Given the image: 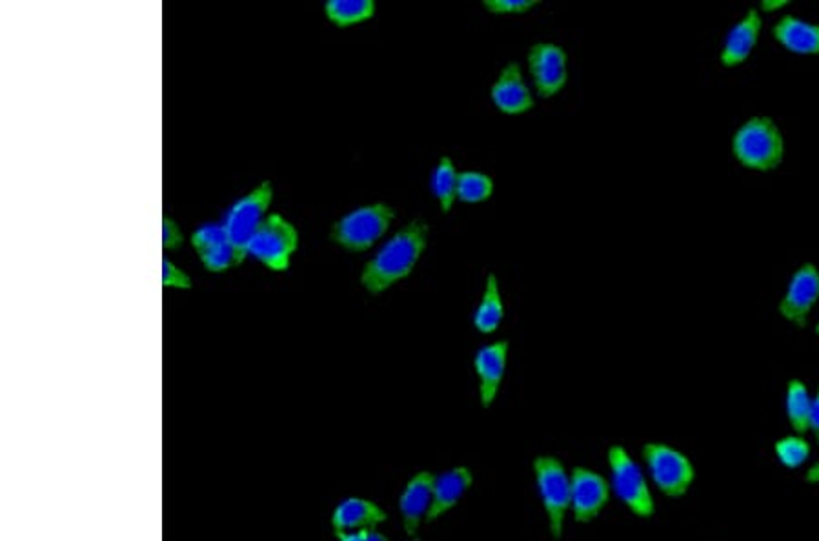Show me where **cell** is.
Returning a JSON list of instances; mask_svg holds the SVG:
<instances>
[{
	"label": "cell",
	"instance_id": "obj_1",
	"mask_svg": "<svg viewBox=\"0 0 819 541\" xmlns=\"http://www.w3.org/2000/svg\"><path fill=\"white\" fill-rule=\"evenodd\" d=\"M428 244V225L415 219L381 246L361 272V285L372 296L387 292L414 272Z\"/></svg>",
	"mask_w": 819,
	"mask_h": 541
},
{
	"label": "cell",
	"instance_id": "obj_2",
	"mask_svg": "<svg viewBox=\"0 0 819 541\" xmlns=\"http://www.w3.org/2000/svg\"><path fill=\"white\" fill-rule=\"evenodd\" d=\"M733 152L745 169L771 172L785 153L782 131L771 117H752L736 131Z\"/></svg>",
	"mask_w": 819,
	"mask_h": 541
},
{
	"label": "cell",
	"instance_id": "obj_3",
	"mask_svg": "<svg viewBox=\"0 0 819 541\" xmlns=\"http://www.w3.org/2000/svg\"><path fill=\"white\" fill-rule=\"evenodd\" d=\"M395 211L387 203L359 206L334 222L330 239L348 252H367L389 232Z\"/></svg>",
	"mask_w": 819,
	"mask_h": 541
},
{
	"label": "cell",
	"instance_id": "obj_4",
	"mask_svg": "<svg viewBox=\"0 0 819 541\" xmlns=\"http://www.w3.org/2000/svg\"><path fill=\"white\" fill-rule=\"evenodd\" d=\"M299 249V232L280 214H270L246 246V252L274 272L290 268L291 255Z\"/></svg>",
	"mask_w": 819,
	"mask_h": 541
},
{
	"label": "cell",
	"instance_id": "obj_5",
	"mask_svg": "<svg viewBox=\"0 0 819 541\" xmlns=\"http://www.w3.org/2000/svg\"><path fill=\"white\" fill-rule=\"evenodd\" d=\"M610 471H612V487L618 498L636 516L650 518L656 510L653 493L648 488L647 480L643 476L642 467L632 460L631 454L620 445L609 450Z\"/></svg>",
	"mask_w": 819,
	"mask_h": 541
},
{
	"label": "cell",
	"instance_id": "obj_6",
	"mask_svg": "<svg viewBox=\"0 0 819 541\" xmlns=\"http://www.w3.org/2000/svg\"><path fill=\"white\" fill-rule=\"evenodd\" d=\"M643 456L650 476L661 493L670 498H680L689 491L694 482L695 471L692 461L683 452L665 444H647L643 447Z\"/></svg>",
	"mask_w": 819,
	"mask_h": 541
},
{
	"label": "cell",
	"instance_id": "obj_7",
	"mask_svg": "<svg viewBox=\"0 0 819 541\" xmlns=\"http://www.w3.org/2000/svg\"><path fill=\"white\" fill-rule=\"evenodd\" d=\"M535 480L555 540L561 538L566 510L572 505V480L557 458L541 456L534 461Z\"/></svg>",
	"mask_w": 819,
	"mask_h": 541
},
{
	"label": "cell",
	"instance_id": "obj_8",
	"mask_svg": "<svg viewBox=\"0 0 819 541\" xmlns=\"http://www.w3.org/2000/svg\"><path fill=\"white\" fill-rule=\"evenodd\" d=\"M272 199H274V188H272L270 181H265L249 195H244L243 199L232 205L222 221L230 243L235 244L238 249L246 250L255 232L265 222Z\"/></svg>",
	"mask_w": 819,
	"mask_h": 541
},
{
	"label": "cell",
	"instance_id": "obj_9",
	"mask_svg": "<svg viewBox=\"0 0 819 541\" xmlns=\"http://www.w3.org/2000/svg\"><path fill=\"white\" fill-rule=\"evenodd\" d=\"M529 70L538 95L554 97L568 82V57L554 43H535L529 51Z\"/></svg>",
	"mask_w": 819,
	"mask_h": 541
},
{
	"label": "cell",
	"instance_id": "obj_10",
	"mask_svg": "<svg viewBox=\"0 0 819 541\" xmlns=\"http://www.w3.org/2000/svg\"><path fill=\"white\" fill-rule=\"evenodd\" d=\"M819 299V270L812 263L799 266L780 303V314L794 325L805 326Z\"/></svg>",
	"mask_w": 819,
	"mask_h": 541
},
{
	"label": "cell",
	"instance_id": "obj_11",
	"mask_svg": "<svg viewBox=\"0 0 819 541\" xmlns=\"http://www.w3.org/2000/svg\"><path fill=\"white\" fill-rule=\"evenodd\" d=\"M572 510L577 521H590L609 504L610 487L598 472L577 467L572 472Z\"/></svg>",
	"mask_w": 819,
	"mask_h": 541
},
{
	"label": "cell",
	"instance_id": "obj_12",
	"mask_svg": "<svg viewBox=\"0 0 819 541\" xmlns=\"http://www.w3.org/2000/svg\"><path fill=\"white\" fill-rule=\"evenodd\" d=\"M491 97L496 108L505 115H523L534 108V95L518 62L503 68L497 81L492 84Z\"/></svg>",
	"mask_w": 819,
	"mask_h": 541
},
{
	"label": "cell",
	"instance_id": "obj_13",
	"mask_svg": "<svg viewBox=\"0 0 819 541\" xmlns=\"http://www.w3.org/2000/svg\"><path fill=\"white\" fill-rule=\"evenodd\" d=\"M507 359L508 342L491 343L475 354L474 367L480 378L481 405L491 406L496 400L507 370Z\"/></svg>",
	"mask_w": 819,
	"mask_h": 541
},
{
	"label": "cell",
	"instance_id": "obj_14",
	"mask_svg": "<svg viewBox=\"0 0 819 541\" xmlns=\"http://www.w3.org/2000/svg\"><path fill=\"white\" fill-rule=\"evenodd\" d=\"M434 485H436L434 474L417 472L401 494V516H403L405 529L410 537H415L420 520L430 513L431 504H434Z\"/></svg>",
	"mask_w": 819,
	"mask_h": 541
},
{
	"label": "cell",
	"instance_id": "obj_15",
	"mask_svg": "<svg viewBox=\"0 0 819 541\" xmlns=\"http://www.w3.org/2000/svg\"><path fill=\"white\" fill-rule=\"evenodd\" d=\"M389 516L378 504L370 499L346 498L335 507L332 515V527L335 534L343 532L373 531Z\"/></svg>",
	"mask_w": 819,
	"mask_h": 541
},
{
	"label": "cell",
	"instance_id": "obj_16",
	"mask_svg": "<svg viewBox=\"0 0 819 541\" xmlns=\"http://www.w3.org/2000/svg\"><path fill=\"white\" fill-rule=\"evenodd\" d=\"M761 26L763 22H761L760 13L749 10V13L728 32L727 41L722 49V65L727 68L743 65L760 38Z\"/></svg>",
	"mask_w": 819,
	"mask_h": 541
},
{
	"label": "cell",
	"instance_id": "obj_17",
	"mask_svg": "<svg viewBox=\"0 0 819 541\" xmlns=\"http://www.w3.org/2000/svg\"><path fill=\"white\" fill-rule=\"evenodd\" d=\"M772 33L777 43L793 54L819 55V24L787 15L780 19Z\"/></svg>",
	"mask_w": 819,
	"mask_h": 541
},
{
	"label": "cell",
	"instance_id": "obj_18",
	"mask_svg": "<svg viewBox=\"0 0 819 541\" xmlns=\"http://www.w3.org/2000/svg\"><path fill=\"white\" fill-rule=\"evenodd\" d=\"M470 485H472V472L466 467H458V469H452V471L437 476L436 485H434V504H431L426 520H436L439 516L445 515L448 509H452L453 505L463 498V494L469 491Z\"/></svg>",
	"mask_w": 819,
	"mask_h": 541
},
{
	"label": "cell",
	"instance_id": "obj_19",
	"mask_svg": "<svg viewBox=\"0 0 819 541\" xmlns=\"http://www.w3.org/2000/svg\"><path fill=\"white\" fill-rule=\"evenodd\" d=\"M505 318V304H503L499 281L494 274L488 276L485 292L481 298L480 307L475 310L474 326L481 334H494L499 329Z\"/></svg>",
	"mask_w": 819,
	"mask_h": 541
},
{
	"label": "cell",
	"instance_id": "obj_20",
	"mask_svg": "<svg viewBox=\"0 0 819 541\" xmlns=\"http://www.w3.org/2000/svg\"><path fill=\"white\" fill-rule=\"evenodd\" d=\"M328 21L337 27H350L370 21L376 15L373 0H328L324 4Z\"/></svg>",
	"mask_w": 819,
	"mask_h": 541
},
{
	"label": "cell",
	"instance_id": "obj_21",
	"mask_svg": "<svg viewBox=\"0 0 819 541\" xmlns=\"http://www.w3.org/2000/svg\"><path fill=\"white\" fill-rule=\"evenodd\" d=\"M812 398L804 381L793 379L787 384V417L794 430L805 434L810 430V414H812Z\"/></svg>",
	"mask_w": 819,
	"mask_h": 541
},
{
	"label": "cell",
	"instance_id": "obj_22",
	"mask_svg": "<svg viewBox=\"0 0 819 541\" xmlns=\"http://www.w3.org/2000/svg\"><path fill=\"white\" fill-rule=\"evenodd\" d=\"M458 184L459 172L455 170V164L452 163V159L445 156L439 159V164L431 174V192L436 195L445 214L452 210L453 203L458 199Z\"/></svg>",
	"mask_w": 819,
	"mask_h": 541
},
{
	"label": "cell",
	"instance_id": "obj_23",
	"mask_svg": "<svg viewBox=\"0 0 819 541\" xmlns=\"http://www.w3.org/2000/svg\"><path fill=\"white\" fill-rule=\"evenodd\" d=\"M494 194V181L491 175L475 170L459 172L458 199L466 205H480L491 199Z\"/></svg>",
	"mask_w": 819,
	"mask_h": 541
},
{
	"label": "cell",
	"instance_id": "obj_24",
	"mask_svg": "<svg viewBox=\"0 0 819 541\" xmlns=\"http://www.w3.org/2000/svg\"><path fill=\"white\" fill-rule=\"evenodd\" d=\"M246 255H249L246 250L238 249L235 244L227 241V243L217 244L214 249L206 250V252L199 254V257L206 270L227 272L228 268L243 265Z\"/></svg>",
	"mask_w": 819,
	"mask_h": 541
},
{
	"label": "cell",
	"instance_id": "obj_25",
	"mask_svg": "<svg viewBox=\"0 0 819 541\" xmlns=\"http://www.w3.org/2000/svg\"><path fill=\"white\" fill-rule=\"evenodd\" d=\"M777 460L782 461L783 465L788 469H798L799 465H804L805 461L809 460L810 445L807 439L801 436H785V438L777 441L776 447Z\"/></svg>",
	"mask_w": 819,
	"mask_h": 541
},
{
	"label": "cell",
	"instance_id": "obj_26",
	"mask_svg": "<svg viewBox=\"0 0 819 541\" xmlns=\"http://www.w3.org/2000/svg\"><path fill=\"white\" fill-rule=\"evenodd\" d=\"M230 241L227 235V230L222 225H205V227L197 228L194 235H192V244L197 250V254H203L206 250L214 249L217 244L227 243Z\"/></svg>",
	"mask_w": 819,
	"mask_h": 541
},
{
	"label": "cell",
	"instance_id": "obj_27",
	"mask_svg": "<svg viewBox=\"0 0 819 541\" xmlns=\"http://www.w3.org/2000/svg\"><path fill=\"white\" fill-rule=\"evenodd\" d=\"M540 4V0H485L483 8L492 15H521Z\"/></svg>",
	"mask_w": 819,
	"mask_h": 541
},
{
	"label": "cell",
	"instance_id": "obj_28",
	"mask_svg": "<svg viewBox=\"0 0 819 541\" xmlns=\"http://www.w3.org/2000/svg\"><path fill=\"white\" fill-rule=\"evenodd\" d=\"M162 287L189 290L192 288V279H189L186 272L173 265L172 261L168 260V257H162Z\"/></svg>",
	"mask_w": 819,
	"mask_h": 541
},
{
	"label": "cell",
	"instance_id": "obj_29",
	"mask_svg": "<svg viewBox=\"0 0 819 541\" xmlns=\"http://www.w3.org/2000/svg\"><path fill=\"white\" fill-rule=\"evenodd\" d=\"M184 243V235L181 228L175 225L173 219L164 217L162 219V249L173 250Z\"/></svg>",
	"mask_w": 819,
	"mask_h": 541
},
{
	"label": "cell",
	"instance_id": "obj_30",
	"mask_svg": "<svg viewBox=\"0 0 819 541\" xmlns=\"http://www.w3.org/2000/svg\"><path fill=\"white\" fill-rule=\"evenodd\" d=\"M810 430L815 433L816 439L819 444V387L818 394H816L815 401H812V414H810Z\"/></svg>",
	"mask_w": 819,
	"mask_h": 541
},
{
	"label": "cell",
	"instance_id": "obj_31",
	"mask_svg": "<svg viewBox=\"0 0 819 541\" xmlns=\"http://www.w3.org/2000/svg\"><path fill=\"white\" fill-rule=\"evenodd\" d=\"M368 534L370 531L343 532V534H337V538L339 541H368Z\"/></svg>",
	"mask_w": 819,
	"mask_h": 541
},
{
	"label": "cell",
	"instance_id": "obj_32",
	"mask_svg": "<svg viewBox=\"0 0 819 541\" xmlns=\"http://www.w3.org/2000/svg\"><path fill=\"white\" fill-rule=\"evenodd\" d=\"M788 2L787 0H763L761 2V10L763 11H776L782 10V8H785Z\"/></svg>",
	"mask_w": 819,
	"mask_h": 541
},
{
	"label": "cell",
	"instance_id": "obj_33",
	"mask_svg": "<svg viewBox=\"0 0 819 541\" xmlns=\"http://www.w3.org/2000/svg\"><path fill=\"white\" fill-rule=\"evenodd\" d=\"M807 482L819 483V461L810 467L809 472H807Z\"/></svg>",
	"mask_w": 819,
	"mask_h": 541
},
{
	"label": "cell",
	"instance_id": "obj_34",
	"mask_svg": "<svg viewBox=\"0 0 819 541\" xmlns=\"http://www.w3.org/2000/svg\"><path fill=\"white\" fill-rule=\"evenodd\" d=\"M368 541H389V538L373 529V531H370V534H368Z\"/></svg>",
	"mask_w": 819,
	"mask_h": 541
},
{
	"label": "cell",
	"instance_id": "obj_35",
	"mask_svg": "<svg viewBox=\"0 0 819 541\" xmlns=\"http://www.w3.org/2000/svg\"><path fill=\"white\" fill-rule=\"evenodd\" d=\"M816 332H818V334H819V323H818V325H816Z\"/></svg>",
	"mask_w": 819,
	"mask_h": 541
}]
</instances>
